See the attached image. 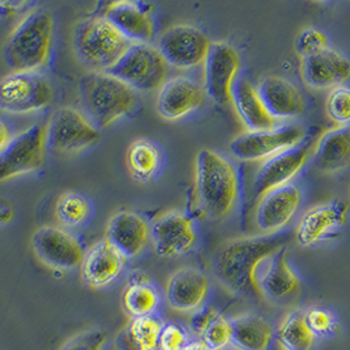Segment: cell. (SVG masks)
<instances>
[{"instance_id":"16","label":"cell","mask_w":350,"mask_h":350,"mask_svg":"<svg viewBox=\"0 0 350 350\" xmlns=\"http://www.w3.org/2000/svg\"><path fill=\"white\" fill-rule=\"evenodd\" d=\"M302 204V191L294 185L285 187L264 194L257 205L255 222L265 235L277 234L294 218Z\"/></svg>"},{"instance_id":"30","label":"cell","mask_w":350,"mask_h":350,"mask_svg":"<svg viewBox=\"0 0 350 350\" xmlns=\"http://www.w3.org/2000/svg\"><path fill=\"white\" fill-rule=\"evenodd\" d=\"M315 337L302 311L288 312L275 331V340L286 350H312Z\"/></svg>"},{"instance_id":"15","label":"cell","mask_w":350,"mask_h":350,"mask_svg":"<svg viewBox=\"0 0 350 350\" xmlns=\"http://www.w3.org/2000/svg\"><path fill=\"white\" fill-rule=\"evenodd\" d=\"M311 142H304L285 150L271 159L262 161L254 181V194L262 197L268 191L291 184L311 157Z\"/></svg>"},{"instance_id":"39","label":"cell","mask_w":350,"mask_h":350,"mask_svg":"<svg viewBox=\"0 0 350 350\" xmlns=\"http://www.w3.org/2000/svg\"><path fill=\"white\" fill-rule=\"evenodd\" d=\"M306 320L311 331L318 334H325L334 329V319L332 314L324 308H311L306 312Z\"/></svg>"},{"instance_id":"41","label":"cell","mask_w":350,"mask_h":350,"mask_svg":"<svg viewBox=\"0 0 350 350\" xmlns=\"http://www.w3.org/2000/svg\"><path fill=\"white\" fill-rule=\"evenodd\" d=\"M11 139H12L11 130L5 125V122H1L0 124V148L5 147L7 144H10Z\"/></svg>"},{"instance_id":"17","label":"cell","mask_w":350,"mask_h":350,"mask_svg":"<svg viewBox=\"0 0 350 350\" xmlns=\"http://www.w3.org/2000/svg\"><path fill=\"white\" fill-rule=\"evenodd\" d=\"M208 294L210 280L206 273L193 267L174 271L165 285V301L178 312H196L202 308Z\"/></svg>"},{"instance_id":"10","label":"cell","mask_w":350,"mask_h":350,"mask_svg":"<svg viewBox=\"0 0 350 350\" xmlns=\"http://www.w3.org/2000/svg\"><path fill=\"white\" fill-rule=\"evenodd\" d=\"M48 129V147L61 154H75L97 144L100 129L88 117L74 108H61L51 116Z\"/></svg>"},{"instance_id":"40","label":"cell","mask_w":350,"mask_h":350,"mask_svg":"<svg viewBox=\"0 0 350 350\" xmlns=\"http://www.w3.org/2000/svg\"><path fill=\"white\" fill-rule=\"evenodd\" d=\"M221 312L214 308V307H208L204 306L202 308L197 310L189 320V327L194 334L201 336L207 329V327L215 320V318L219 315Z\"/></svg>"},{"instance_id":"42","label":"cell","mask_w":350,"mask_h":350,"mask_svg":"<svg viewBox=\"0 0 350 350\" xmlns=\"http://www.w3.org/2000/svg\"><path fill=\"white\" fill-rule=\"evenodd\" d=\"M0 218H1V223H3V224L11 222L12 218H14V210H12V207L3 204V205H1V210H0Z\"/></svg>"},{"instance_id":"2","label":"cell","mask_w":350,"mask_h":350,"mask_svg":"<svg viewBox=\"0 0 350 350\" xmlns=\"http://www.w3.org/2000/svg\"><path fill=\"white\" fill-rule=\"evenodd\" d=\"M196 191L198 205L210 219H222L235 207L239 180L235 167L223 155L204 148L196 158Z\"/></svg>"},{"instance_id":"11","label":"cell","mask_w":350,"mask_h":350,"mask_svg":"<svg viewBox=\"0 0 350 350\" xmlns=\"http://www.w3.org/2000/svg\"><path fill=\"white\" fill-rule=\"evenodd\" d=\"M211 41L201 29L180 24L165 29L159 37L158 49L168 66L193 68L204 64Z\"/></svg>"},{"instance_id":"5","label":"cell","mask_w":350,"mask_h":350,"mask_svg":"<svg viewBox=\"0 0 350 350\" xmlns=\"http://www.w3.org/2000/svg\"><path fill=\"white\" fill-rule=\"evenodd\" d=\"M72 45L80 64L90 72H108L131 42L104 16L85 17L74 28Z\"/></svg>"},{"instance_id":"12","label":"cell","mask_w":350,"mask_h":350,"mask_svg":"<svg viewBox=\"0 0 350 350\" xmlns=\"http://www.w3.org/2000/svg\"><path fill=\"white\" fill-rule=\"evenodd\" d=\"M239 70L238 51L226 42H213L204 62L205 94L219 105L231 103V92Z\"/></svg>"},{"instance_id":"34","label":"cell","mask_w":350,"mask_h":350,"mask_svg":"<svg viewBox=\"0 0 350 350\" xmlns=\"http://www.w3.org/2000/svg\"><path fill=\"white\" fill-rule=\"evenodd\" d=\"M201 341L208 350H226L231 347L232 327L231 319L219 314L215 320L207 327L206 331L200 336Z\"/></svg>"},{"instance_id":"28","label":"cell","mask_w":350,"mask_h":350,"mask_svg":"<svg viewBox=\"0 0 350 350\" xmlns=\"http://www.w3.org/2000/svg\"><path fill=\"white\" fill-rule=\"evenodd\" d=\"M231 347L235 350H269L275 338L271 323L255 314L231 319Z\"/></svg>"},{"instance_id":"25","label":"cell","mask_w":350,"mask_h":350,"mask_svg":"<svg viewBox=\"0 0 350 350\" xmlns=\"http://www.w3.org/2000/svg\"><path fill=\"white\" fill-rule=\"evenodd\" d=\"M231 104L247 131L271 130L278 126V121L268 111L258 95L257 87L245 78H238L235 81Z\"/></svg>"},{"instance_id":"35","label":"cell","mask_w":350,"mask_h":350,"mask_svg":"<svg viewBox=\"0 0 350 350\" xmlns=\"http://www.w3.org/2000/svg\"><path fill=\"white\" fill-rule=\"evenodd\" d=\"M329 49V38L325 33L317 28H306L298 34L295 41V50L302 57L307 59L324 53Z\"/></svg>"},{"instance_id":"43","label":"cell","mask_w":350,"mask_h":350,"mask_svg":"<svg viewBox=\"0 0 350 350\" xmlns=\"http://www.w3.org/2000/svg\"><path fill=\"white\" fill-rule=\"evenodd\" d=\"M183 350H208L206 345L201 341V340H196V341H191L185 348Z\"/></svg>"},{"instance_id":"37","label":"cell","mask_w":350,"mask_h":350,"mask_svg":"<svg viewBox=\"0 0 350 350\" xmlns=\"http://www.w3.org/2000/svg\"><path fill=\"white\" fill-rule=\"evenodd\" d=\"M109 334L100 328H91L71 337L61 350H105Z\"/></svg>"},{"instance_id":"18","label":"cell","mask_w":350,"mask_h":350,"mask_svg":"<svg viewBox=\"0 0 350 350\" xmlns=\"http://www.w3.org/2000/svg\"><path fill=\"white\" fill-rule=\"evenodd\" d=\"M348 222V205L340 200L308 208L299 219L295 238L302 247H311L328 238Z\"/></svg>"},{"instance_id":"26","label":"cell","mask_w":350,"mask_h":350,"mask_svg":"<svg viewBox=\"0 0 350 350\" xmlns=\"http://www.w3.org/2000/svg\"><path fill=\"white\" fill-rule=\"evenodd\" d=\"M258 282L262 297L271 301H284L298 293L301 281L287 261L286 247L268 260Z\"/></svg>"},{"instance_id":"44","label":"cell","mask_w":350,"mask_h":350,"mask_svg":"<svg viewBox=\"0 0 350 350\" xmlns=\"http://www.w3.org/2000/svg\"><path fill=\"white\" fill-rule=\"evenodd\" d=\"M269 350H286L275 338H274V341H273V344L271 345V348H269Z\"/></svg>"},{"instance_id":"36","label":"cell","mask_w":350,"mask_h":350,"mask_svg":"<svg viewBox=\"0 0 350 350\" xmlns=\"http://www.w3.org/2000/svg\"><path fill=\"white\" fill-rule=\"evenodd\" d=\"M327 111L337 125L348 126L350 124V88L340 85L334 88L327 98Z\"/></svg>"},{"instance_id":"1","label":"cell","mask_w":350,"mask_h":350,"mask_svg":"<svg viewBox=\"0 0 350 350\" xmlns=\"http://www.w3.org/2000/svg\"><path fill=\"white\" fill-rule=\"evenodd\" d=\"M286 232L228 240L213 258V273L228 291L248 299L262 297L260 274L271 256L286 247Z\"/></svg>"},{"instance_id":"22","label":"cell","mask_w":350,"mask_h":350,"mask_svg":"<svg viewBox=\"0 0 350 350\" xmlns=\"http://www.w3.org/2000/svg\"><path fill=\"white\" fill-rule=\"evenodd\" d=\"M104 17L131 44H148L154 37V21L148 4L114 1L107 7Z\"/></svg>"},{"instance_id":"4","label":"cell","mask_w":350,"mask_h":350,"mask_svg":"<svg viewBox=\"0 0 350 350\" xmlns=\"http://www.w3.org/2000/svg\"><path fill=\"white\" fill-rule=\"evenodd\" d=\"M54 38V18L46 10H34L8 36L4 62L12 72L37 71L48 62Z\"/></svg>"},{"instance_id":"29","label":"cell","mask_w":350,"mask_h":350,"mask_svg":"<svg viewBox=\"0 0 350 350\" xmlns=\"http://www.w3.org/2000/svg\"><path fill=\"white\" fill-rule=\"evenodd\" d=\"M164 323L157 315L131 319L116 340L117 350H159Z\"/></svg>"},{"instance_id":"6","label":"cell","mask_w":350,"mask_h":350,"mask_svg":"<svg viewBox=\"0 0 350 350\" xmlns=\"http://www.w3.org/2000/svg\"><path fill=\"white\" fill-rule=\"evenodd\" d=\"M134 91L151 92L167 81L168 64L159 49L150 44H131L122 58L108 71Z\"/></svg>"},{"instance_id":"38","label":"cell","mask_w":350,"mask_h":350,"mask_svg":"<svg viewBox=\"0 0 350 350\" xmlns=\"http://www.w3.org/2000/svg\"><path fill=\"white\" fill-rule=\"evenodd\" d=\"M188 331L177 323H165L159 338V350H183L189 344Z\"/></svg>"},{"instance_id":"13","label":"cell","mask_w":350,"mask_h":350,"mask_svg":"<svg viewBox=\"0 0 350 350\" xmlns=\"http://www.w3.org/2000/svg\"><path fill=\"white\" fill-rule=\"evenodd\" d=\"M151 240L160 257L174 258L191 254L198 243V234L188 215L168 211L152 223Z\"/></svg>"},{"instance_id":"32","label":"cell","mask_w":350,"mask_h":350,"mask_svg":"<svg viewBox=\"0 0 350 350\" xmlns=\"http://www.w3.org/2000/svg\"><path fill=\"white\" fill-rule=\"evenodd\" d=\"M126 161L135 180L150 181L159 171L161 155L159 148L152 142L138 139L129 146Z\"/></svg>"},{"instance_id":"31","label":"cell","mask_w":350,"mask_h":350,"mask_svg":"<svg viewBox=\"0 0 350 350\" xmlns=\"http://www.w3.org/2000/svg\"><path fill=\"white\" fill-rule=\"evenodd\" d=\"M122 306L131 319L155 315L160 306L158 288L148 282H128L122 293Z\"/></svg>"},{"instance_id":"27","label":"cell","mask_w":350,"mask_h":350,"mask_svg":"<svg viewBox=\"0 0 350 350\" xmlns=\"http://www.w3.org/2000/svg\"><path fill=\"white\" fill-rule=\"evenodd\" d=\"M317 170L325 174L340 172L350 167V125L324 133L314 157Z\"/></svg>"},{"instance_id":"9","label":"cell","mask_w":350,"mask_h":350,"mask_svg":"<svg viewBox=\"0 0 350 350\" xmlns=\"http://www.w3.org/2000/svg\"><path fill=\"white\" fill-rule=\"evenodd\" d=\"M304 141V130L295 125H284L271 130L245 131L234 138L230 151L241 161H265Z\"/></svg>"},{"instance_id":"21","label":"cell","mask_w":350,"mask_h":350,"mask_svg":"<svg viewBox=\"0 0 350 350\" xmlns=\"http://www.w3.org/2000/svg\"><path fill=\"white\" fill-rule=\"evenodd\" d=\"M125 265L126 258L108 240H98L85 252L80 267L81 278L92 288H104L118 280Z\"/></svg>"},{"instance_id":"7","label":"cell","mask_w":350,"mask_h":350,"mask_svg":"<svg viewBox=\"0 0 350 350\" xmlns=\"http://www.w3.org/2000/svg\"><path fill=\"white\" fill-rule=\"evenodd\" d=\"M48 129L33 125L12 137L10 144L0 148V180L31 174L45 165Z\"/></svg>"},{"instance_id":"14","label":"cell","mask_w":350,"mask_h":350,"mask_svg":"<svg viewBox=\"0 0 350 350\" xmlns=\"http://www.w3.org/2000/svg\"><path fill=\"white\" fill-rule=\"evenodd\" d=\"M32 247L41 262L59 271L81 267L85 256L79 240L62 228L51 226L41 227L34 232Z\"/></svg>"},{"instance_id":"23","label":"cell","mask_w":350,"mask_h":350,"mask_svg":"<svg viewBox=\"0 0 350 350\" xmlns=\"http://www.w3.org/2000/svg\"><path fill=\"white\" fill-rule=\"evenodd\" d=\"M303 80L315 90H334L350 79V59L334 49L303 59Z\"/></svg>"},{"instance_id":"3","label":"cell","mask_w":350,"mask_h":350,"mask_svg":"<svg viewBox=\"0 0 350 350\" xmlns=\"http://www.w3.org/2000/svg\"><path fill=\"white\" fill-rule=\"evenodd\" d=\"M80 104L97 129L111 126L137 105V91L109 72H88L79 80Z\"/></svg>"},{"instance_id":"8","label":"cell","mask_w":350,"mask_h":350,"mask_svg":"<svg viewBox=\"0 0 350 350\" xmlns=\"http://www.w3.org/2000/svg\"><path fill=\"white\" fill-rule=\"evenodd\" d=\"M54 100V90L37 71L12 72L1 79L0 108L12 114H27L48 108Z\"/></svg>"},{"instance_id":"20","label":"cell","mask_w":350,"mask_h":350,"mask_svg":"<svg viewBox=\"0 0 350 350\" xmlns=\"http://www.w3.org/2000/svg\"><path fill=\"white\" fill-rule=\"evenodd\" d=\"M105 239L126 260L134 258L151 240V227L137 213L118 211L108 221Z\"/></svg>"},{"instance_id":"24","label":"cell","mask_w":350,"mask_h":350,"mask_svg":"<svg viewBox=\"0 0 350 350\" xmlns=\"http://www.w3.org/2000/svg\"><path fill=\"white\" fill-rule=\"evenodd\" d=\"M258 95L267 109L277 120L297 118L306 109V101L301 91L288 80L269 75L257 85Z\"/></svg>"},{"instance_id":"33","label":"cell","mask_w":350,"mask_h":350,"mask_svg":"<svg viewBox=\"0 0 350 350\" xmlns=\"http://www.w3.org/2000/svg\"><path fill=\"white\" fill-rule=\"evenodd\" d=\"M55 218L64 227L74 228L85 222L91 214L88 198L78 191H66L55 202Z\"/></svg>"},{"instance_id":"19","label":"cell","mask_w":350,"mask_h":350,"mask_svg":"<svg viewBox=\"0 0 350 350\" xmlns=\"http://www.w3.org/2000/svg\"><path fill=\"white\" fill-rule=\"evenodd\" d=\"M205 90L196 80L177 77L167 80L159 90L157 108L165 120H180L198 111L205 103Z\"/></svg>"}]
</instances>
